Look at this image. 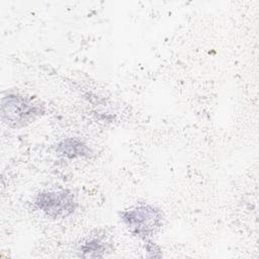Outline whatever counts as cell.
Masks as SVG:
<instances>
[{
  "mask_svg": "<svg viewBox=\"0 0 259 259\" xmlns=\"http://www.w3.org/2000/svg\"><path fill=\"white\" fill-rule=\"evenodd\" d=\"M44 109L30 97L8 93L1 100V117L9 126L22 127L41 115Z\"/></svg>",
  "mask_w": 259,
  "mask_h": 259,
  "instance_id": "1",
  "label": "cell"
},
{
  "mask_svg": "<svg viewBox=\"0 0 259 259\" xmlns=\"http://www.w3.org/2000/svg\"><path fill=\"white\" fill-rule=\"evenodd\" d=\"M120 217L130 232L146 243L151 242L149 239L161 228L163 223L162 211L149 204H140L123 210Z\"/></svg>",
  "mask_w": 259,
  "mask_h": 259,
  "instance_id": "2",
  "label": "cell"
},
{
  "mask_svg": "<svg viewBox=\"0 0 259 259\" xmlns=\"http://www.w3.org/2000/svg\"><path fill=\"white\" fill-rule=\"evenodd\" d=\"M34 203L39 210L53 220L65 219L71 215L77 207L75 196L70 190L39 192Z\"/></svg>",
  "mask_w": 259,
  "mask_h": 259,
  "instance_id": "3",
  "label": "cell"
},
{
  "mask_svg": "<svg viewBox=\"0 0 259 259\" xmlns=\"http://www.w3.org/2000/svg\"><path fill=\"white\" fill-rule=\"evenodd\" d=\"M56 152L65 158L75 159L89 157L91 150L89 147L80 139L67 138L62 140L56 148Z\"/></svg>",
  "mask_w": 259,
  "mask_h": 259,
  "instance_id": "4",
  "label": "cell"
},
{
  "mask_svg": "<svg viewBox=\"0 0 259 259\" xmlns=\"http://www.w3.org/2000/svg\"><path fill=\"white\" fill-rule=\"evenodd\" d=\"M105 248L104 243L100 239L93 238L81 245L80 252L82 257H102Z\"/></svg>",
  "mask_w": 259,
  "mask_h": 259,
  "instance_id": "5",
  "label": "cell"
}]
</instances>
